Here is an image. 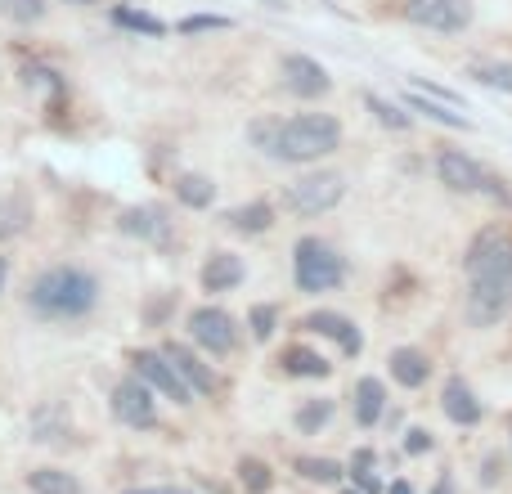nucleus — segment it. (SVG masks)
I'll return each mask as SVG.
<instances>
[{"mask_svg": "<svg viewBox=\"0 0 512 494\" xmlns=\"http://www.w3.org/2000/svg\"><path fill=\"white\" fill-rule=\"evenodd\" d=\"M512 310V234L490 225L468 247V319L490 328Z\"/></svg>", "mask_w": 512, "mask_h": 494, "instance_id": "f257e3e1", "label": "nucleus"}, {"mask_svg": "<svg viewBox=\"0 0 512 494\" xmlns=\"http://www.w3.org/2000/svg\"><path fill=\"white\" fill-rule=\"evenodd\" d=\"M252 140L279 162H319L342 144V126L328 113H301L288 122H256Z\"/></svg>", "mask_w": 512, "mask_h": 494, "instance_id": "f03ea898", "label": "nucleus"}, {"mask_svg": "<svg viewBox=\"0 0 512 494\" xmlns=\"http://www.w3.org/2000/svg\"><path fill=\"white\" fill-rule=\"evenodd\" d=\"M99 301L95 274L77 270V265H54V270L36 274L27 288V310L41 319H81L90 315Z\"/></svg>", "mask_w": 512, "mask_h": 494, "instance_id": "7ed1b4c3", "label": "nucleus"}, {"mask_svg": "<svg viewBox=\"0 0 512 494\" xmlns=\"http://www.w3.org/2000/svg\"><path fill=\"white\" fill-rule=\"evenodd\" d=\"M292 274H297L301 292H328L346 279V261L337 256L333 243L324 239H301L292 247Z\"/></svg>", "mask_w": 512, "mask_h": 494, "instance_id": "20e7f679", "label": "nucleus"}, {"mask_svg": "<svg viewBox=\"0 0 512 494\" xmlns=\"http://www.w3.org/2000/svg\"><path fill=\"white\" fill-rule=\"evenodd\" d=\"M342 198H346V176L342 171H310V176H301L297 185H288V207L297 216L333 212Z\"/></svg>", "mask_w": 512, "mask_h": 494, "instance_id": "39448f33", "label": "nucleus"}, {"mask_svg": "<svg viewBox=\"0 0 512 494\" xmlns=\"http://www.w3.org/2000/svg\"><path fill=\"white\" fill-rule=\"evenodd\" d=\"M436 176H441V185L454 189V194H481V189H495V176L463 149L436 153Z\"/></svg>", "mask_w": 512, "mask_h": 494, "instance_id": "423d86ee", "label": "nucleus"}, {"mask_svg": "<svg viewBox=\"0 0 512 494\" xmlns=\"http://www.w3.org/2000/svg\"><path fill=\"white\" fill-rule=\"evenodd\" d=\"M113 414L117 423L135 427V432H144V427L158 423V405H153V387L144 378H122L113 387Z\"/></svg>", "mask_w": 512, "mask_h": 494, "instance_id": "0eeeda50", "label": "nucleus"}, {"mask_svg": "<svg viewBox=\"0 0 512 494\" xmlns=\"http://www.w3.org/2000/svg\"><path fill=\"white\" fill-rule=\"evenodd\" d=\"M189 337L212 355H230L234 346H239V328H234V319L225 315L221 306H198L194 315H189Z\"/></svg>", "mask_w": 512, "mask_h": 494, "instance_id": "6e6552de", "label": "nucleus"}, {"mask_svg": "<svg viewBox=\"0 0 512 494\" xmlns=\"http://www.w3.org/2000/svg\"><path fill=\"white\" fill-rule=\"evenodd\" d=\"M131 364H135V378H144L153 391H162L167 400H176V405H189V400H194L189 382L180 378V369L167 360V351H140Z\"/></svg>", "mask_w": 512, "mask_h": 494, "instance_id": "1a4fd4ad", "label": "nucleus"}, {"mask_svg": "<svg viewBox=\"0 0 512 494\" xmlns=\"http://www.w3.org/2000/svg\"><path fill=\"white\" fill-rule=\"evenodd\" d=\"M409 23L432 27V32H463L472 23V0H409Z\"/></svg>", "mask_w": 512, "mask_h": 494, "instance_id": "9d476101", "label": "nucleus"}, {"mask_svg": "<svg viewBox=\"0 0 512 494\" xmlns=\"http://www.w3.org/2000/svg\"><path fill=\"white\" fill-rule=\"evenodd\" d=\"M279 72H283V86H288L292 95H301V99H319V95L333 90L328 68L319 59H310V54H283Z\"/></svg>", "mask_w": 512, "mask_h": 494, "instance_id": "9b49d317", "label": "nucleus"}, {"mask_svg": "<svg viewBox=\"0 0 512 494\" xmlns=\"http://www.w3.org/2000/svg\"><path fill=\"white\" fill-rule=\"evenodd\" d=\"M301 328H310V333H319V337H333L346 355H360V346H364L360 328H355L346 315H337V310H315V315L301 319Z\"/></svg>", "mask_w": 512, "mask_h": 494, "instance_id": "f8f14e48", "label": "nucleus"}, {"mask_svg": "<svg viewBox=\"0 0 512 494\" xmlns=\"http://www.w3.org/2000/svg\"><path fill=\"white\" fill-rule=\"evenodd\" d=\"M441 409H445V418H450V423H459V427L481 423V414H486V409H481V400H477V391H472L463 378H445Z\"/></svg>", "mask_w": 512, "mask_h": 494, "instance_id": "ddd939ff", "label": "nucleus"}, {"mask_svg": "<svg viewBox=\"0 0 512 494\" xmlns=\"http://www.w3.org/2000/svg\"><path fill=\"white\" fill-rule=\"evenodd\" d=\"M162 351H167V360L180 369V378L189 382V391H198V396H212V391H216V373L207 369V364L198 360V355L189 351L185 342H167Z\"/></svg>", "mask_w": 512, "mask_h": 494, "instance_id": "4468645a", "label": "nucleus"}, {"mask_svg": "<svg viewBox=\"0 0 512 494\" xmlns=\"http://www.w3.org/2000/svg\"><path fill=\"white\" fill-rule=\"evenodd\" d=\"M391 378H396L400 387L418 391L427 378H432V360H427L418 346H396V351H391Z\"/></svg>", "mask_w": 512, "mask_h": 494, "instance_id": "2eb2a0df", "label": "nucleus"}, {"mask_svg": "<svg viewBox=\"0 0 512 494\" xmlns=\"http://www.w3.org/2000/svg\"><path fill=\"white\" fill-rule=\"evenodd\" d=\"M122 230L135 234V239H149V243H162L171 234V221L162 207H131L122 212Z\"/></svg>", "mask_w": 512, "mask_h": 494, "instance_id": "dca6fc26", "label": "nucleus"}, {"mask_svg": "<svg viewBox=\"0 0 512 494\" xmlns=\"http://www.w3.org/2000/svg\"><path fill=\"white\" fill-rule=\"evenodd\" d=\"M243 261L234 252H212V261L203 265V288L207 292H230V288H239L243 283Z\"/></svg>", "mask_w": 512, "mask_h": 494, "instance_id": "f3484780", "label": "nucleus"}, {"mask_svg": "<svg viewBox=\"0 0 512 494\" xmlns=\"http://www.w3.org/2000/svg\"><path fill=\"white\" fill-rule=\"evenodd\" d=\"M405 108H409V113H423V117H432V122H441V126H454V131H472V122L459 113V108H454V104H445V99L423 95V90H409V95H405Z\"/></svg>", "mask_w": 512, "mask_h": 494, "instance_id": "a211bd4d", "label": "nucleus"}, {"mask_svg": "<svg viewBox=\"0 0 512 494\" xmlns=\"http://www.w3.org/2000/svg\"><path fill=\"white\" fill-rule=\"evenodd\" d=\"M382 414H387V387L378 378H360L355 382V423L373 427L382 423Z\"/></svg>", "mask_w": 512, "mask_h": 494, "instance_id": "6ab92c4d", "label": "nucleus"}, {"mask_svg": "<svg viewBox=\"0 0 512 494\" xmlns=\"http://www.w3.org/2000/svg\"><path fill=\"white\" fill-rule=\"evenodd\" d=\"M279 364H283V373H292V378H328V373H333V364H328L319 351H310V346H288Z\"/></svg>", "mask_w": 512, "mask_h": 494, "instance_id": "aec40b11", "label": "nucleus"}, {"mask_svg": "<svg viewBox=\"0 0 512 494\" xmlns=\"http://www.w3.org/2000/svg\"><path fill=\"white\" fill-rule=\"evenodd\" d=\"M27 490L32 494H81V481L59 468H36V472H27Z\"/></svg>", "mask_w": 512, "mask_h": 494, "instance_id": "412c9836", "label": "nucleus"}, {"mask_svg": "<svg viewBox=\"0 0 512 494\" xmlns=\"http://www.w3.org/2000/svg\"><path fill=\"white\" fill-rule=\"evenodd\" d=\"M225 221H230V230H239V234H265L274 225V207L270 203H248V207H234Z\"/></svg>", "mask_w": 512, "mask_h": 494, "instance_id": "4be33fe9", "label": "nucleus"}, {"mask_svg": "<svg viewBox=\"0 0 512 494\" xmlns=\"http://www.w3.org/2000/svg\"><path fill=\"white\" fill-rule=\"evenodd\" d=\"M292 468H297V477L315 481V486H337V481L346 477V468L337 459H315V454H301Z\"/></svg>", "mask_w": 512, "mask_h": 494, "instance_id": "5701e85b", "label": "nucleus"}, {"mask_svg": "<svg viewBox=\"0 0 512 494\" xmlns=\"http://www.w3.org/2000/svg\"><path fill=\"white\" fill-rule=\"evenodd\" d=\"M468 72H472V81H481V86L512 95V59H477Z\"/></svg>", "mask_w": 512, "mask_h": 494, "instance_id": "b1692460", "label": "nucleus"}, {"mask_svg": "<svg viewBox=\"0 0 512 494\" xmlns=\"http://www.w3.org/2000/svg\"><path fill=\"white\" fill-rule=\"evenodd\" d=\"M27 221H32V203H27L23 194L0 198V239H9V234H23Z\"/></svg>", "mask_w": 512, "mask_h": 494, "instance_id": "393cba45", "label": "nucleus"}, {"mask_svg": "<svg viewBox=\"0 0 512 494\" xmlns=\"http://www.w3.org/2000/svg\"><path fill=\"white\" fill-rule=\"evenodd\" d=\"M176 198L185 207H212V198H216V185L207 176H194V171H189V176H180L176 180Z\"/></svg>", "mask_w": 512, "mask_h": 494, "instance_id": "a878e982", "label": "nucleus"}, {"mask_svg": "<svg viewBox=\"0 0 512 494\" xmlns=\"http://www.w3.org/2000/svg\"><path fill=\"white\" fill-rule=\"evenodd\" d=\"M328 418H333V400H306V405L297 409V418H292V423H297V432H306V436H315L319 427H328Z\"/></svg>", "mask_w": 512, "mask_h": 494, "instance_id": "bb28decb", "label": "nucleus"}, {"mask_svg": "<svg viewBox=\"0 0 512 494\" xmlns=\"http://www.w3.org/2000/svg\"><path fill=\"white\" fill-rule=\"evenodd\" d=\"M378 454L373 450H355V459H351V477H355V490H364V494H378L382 490V481H378Z\"/></svg>", "mask_w": 512, "mask_h": 494, "instance_id": "cd10ccee", "label": "nucleus"}, {"mask_svg": "<svg viewBox=\"0 0 512 494\" xmlns=\"http://www.w3.org/2000/svg\"><path fill=\"white\" fill-rule=\"evenodd\" d=\"M239 481H243V490L248 494H265L274 486V472H270V463H261V459H243L239 463Z\"/></svg>", "mask_w": 512, "mask_h": 494, "instance_id": "c85d7f7f", "label": "nucleus"}, {"mask_svg": "<svg viewBox=\"0 0 512 494\" xmlns=\"http://www.w3.org/2000/svg\"><path fill=\"white\" fill-rule=\"evenodd\" d=\"M364 104H369V113L378 117L387 131H409V113H400L396 104H387L382 95H364Z\"/></svg>", "mask_w": 512, "mask_h": 494, "instance_id": "c756f323", "label": "nucleus"}, {"mask_svg": "<svg viewBox=\"0 0 512 494\" xmlns=\"http://www.w3.org/2000/svg\"><path fill=\"white\" fill-rule=\"evenodd\" d=\"M113 18H117L122 27H135V32H149V36H162V32H167V27H162L153 14H140V9H131V5H117Z\"/></svg>", "mask_w": 512, "mask_h": 494, "instance_id": "7c9ffc66", "label": "nucleus"}, {"mask_svg": "<svg viewBox=\"0 0 512 494\" xmlns=\"http://www.w3.org/2000/svg\"><path fill=\"white\" fill-rule=\"evenodd\" d=\"M274 324H279V310H274V306H256L252 310V337H256V342H270Z\"/></svg>", "mask_w": 512, "mask_h": 494, "instance_id": "2f4dec72", "label": "nucleus"}, {"mask_svg": "<svg viewBox=\"0 0 512 494\" xmlns=\"http://www.w3.org/2000/svg\"><path fill=\"white\" fill-rule=\"evenodd\" d=\"M0 9H5V14L14 18V23H36V18L45 14V5H41V0H5V5H0Z\"/></svg>", "mask_w": 512, "mask_h": 494, "instance_id": "473e14b6", "label": "nucleus"}, {"mask_svg": "<svg viewBox=\"0 0 512 494\" xmlns=\"http://www.w3.org/2000/svg\"><path fill=\"white\" fill-rule=\"evenodd\" d=\"M221 27H230V18H221V14H198V18H185L180 23V32H221Z\"/></svg>", "mask_w": 512, "mask_h": 494, "instance_id": "72a5a7b5", "label": "nucleus"}, {"mask_svg": "<svg viewBox=\"0 0 512 494\" xmlns=\"http://www.w3.org/2000/svg\"><path fill=\"white\" fill-rule=\"evenodd\" d=\"M427 450H432V432H423V427L405 432V454H427Z\"/></svg>", "mask_w": 512, "mask_h": 494, "instance_id": "f704fd0d", "label": "nucleus"}, {"mask_svg": "<svg viewBox=\"0 0 512 494\" xmlns=\"http://www.w3.org/2000/svg\"><path fill=\"white\" fill-rule=\"evenodd\" d=\"M122 494H189L185 486H131V490H122Z\"/></svg>", "mask_w": 512, "mask_h": 494, "instance_id": "c9c22d12", "label": "nucleus"}, {"mask_svg": "<svg viewBox=\"0 0 512 494\" xmlns=\"http://www.w3.org/2000/svg\"><path fill=\"white\" fill-rule=\"evenodd\" d=\"M387 494H418L414 486H409V481H391V490Z\"/></svg>", "mask_w": 512, "mask_h": 494, "instance_id": "e433bc0d", "label": "nucleus"}, {"mask_svg": "<svg viewBox=\"0 0 512 494\" xmlns=\"http://www.w3.org/2000/svg\"><path fill=\"white\" fill-rule=\"evenodd\" d=\"M5 274H9V261H5V256H0V288H5Z\"/></svg>", "mask_w": 512, "mask_h": 494, "instance_id": "4c0bfd02", "label": "nucleus"}, {"mask_svg": "<svg viewBox=\"0 0 512 494\" xmlns=\"http://www.w3.org/2000/svg\"><path fill=\"white\" fill-rule=\"evenodd\" d=\"M436 494H454V486H450V477L441 481V486H436Z\"/></svg>", "mask_w": 512, "mask_h": 494, "instance_id": "58836bf2", "label": "nucleus"}, {"mask_svg": "<svg viewBox=\"0 0 512 494\" xmlns=\"http://www.w3.org/2000/svg\"><path fill=\"white\" fill-rule=\"evenodd\" d=\"M72 5H95V0H72Z\"/></svg>", "mask_w": 512, "mask_h": 494, "instance_id": "ea45409f", "label": "nucleus"}, {"mask_svg": "<svg viewBox=\"0 0 512 494\" xmlns=\"http://www.w3.org/2000/svg\"><path fill=\"white\" fill-rule=\"evenodd\" d=\"M346 494H364V490H346Z\"/></svg>", "mask_w": 512, "mask_h": 494, "instance_id": "a19ab883", "label": "nucleus"}]
</instances>
